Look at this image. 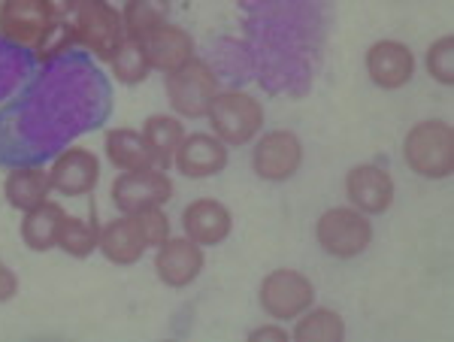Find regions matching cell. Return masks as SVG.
I'll return each instance as SVG.
<instances>
[{"mask_svg": "<svg viewBox=\"0 0 454 342\" xmlns=\"http://www.w3.org/2000/svg\"><path fill=\"white\" fill-rule=\"evenodd\" d=\"M49 191H52V176H49V170H43V167H19V170H12L4 182L6 203H10L12 209H21V213L46 203Z\"/></svg>", "mask_w": 454, "mask_h": 342, "instance_id": "ac0fdd59", "label": "cell"}, {"mask_svg": "<svg viewBox=\"0 0 454 342\" xmlns=\"http://www.w3.org/2000/svg\"><path fill=\"white\" fill-rule=\"evenodd\" d=\"M424 67H427L430 79H436L439 85L454 82V40L451 36H439L434 46L427 49Z\"/></svg>", "mask_w": 454, "mask_h": 342, "instance_id": "83f0119b", "label": "cell"}, {"mask_svg": "<svg viewBox=\"0 0 454 342\" xmlns=\"http://www.w3.org/2000/svg\"><path fill=\"white\" fill-rule=\"evenodd\" d=\"M109 70H113V76L119 79L121 85H140L145 76H149V58H145L140 40H124L119 49H115V55L109 58Z\"/></svg>", "mask_w": 454, "mask_h": 342, "instance_id": "d4e9b609", "label": "cell"}, {"mask_svg": "<svg viewBox=\"0 0 454 342\" xmlns=\"http://www.w3.org/2000/svg\"><path fill=\"white\" fill-rule=\"evenodd\" d=\"M49 19L36 0H4L0 4V36L16 46H34L49 27Z\"/></svg>", "mask_w": 454, "mask_h": 342, "instance_id": "2e32d148", "label": "cell"}, {"mask_svg": "<svg viewBox=\"0 0 454 342\" xmlns=\"http://www.w3.org/2000/svg\"><path fill=\"white\" fill-rule=\"evenodd\" d=\"M134 224H137V230H140L145 249H158L160 243L170 239V218H167V213L160 206H149V209L134 213Z\"/></svg>", "mask_w": 454, "mask_h": 342, "instance_id": "4316f807", "label": "cell"}, {"mask_svg": "<svg viewBox=\"0 0 454 342\" xmlns=\"http://www.w3.org/2000/svg\"><path fill=\"white\" fill-rule=\"evenodd\" d=\"M64 209L58 203L46 200L40 206L27 209L25 222H21V243L27 245L31 252H49L58 245V228L64 222Z\"/></svg>", "mask_w": 454, "mask_h": 342, "instance_id": "ffe728a7", "label": "cell"}, {"mask_svg": "<svg viewBox=\"0 0 454 342\" xmlns=\"http://www.w3.org/2000/svg\"><path fill=\"white\" fill-rule=\"evenodd\" d=\"M212 134L227 145H246L261 134L263 106L246 91H218L207 113Z\"/></svg>", "mask_w": 454, "mask_h": 342, "instance_id": "3957f363", "label": "cell"}, {"mask_svg": "<svg viewBox=\"0 0 454 342\" xmlns=\"http://www.w3.org/2000/svg\"><path fill=\"white\" fill-rule=\"evenodd\" d=\"M233 215L224 203L200 198L182 209V230L197 245H218L231 237Z\"/></svg>", "mask_w": 454, "mask_h": 342, "instance_id": "9a60e30c", "label": "cell"}, {"mask_svg": "<svg viewBox=\"0 0 454 342\" xmlns=\"http://www.w3.org/2000/svg\"><path fill=\"white\" fill-rule=\"evenodd\" d=\"M145 58H149V67L160 73H173L182 64H188L194 58V36L179 25L164 21L152 34H145L140 40Z\"/></svg>", "mask_w": 454, "mask_h": 342, "instance_id": "5bb4252c", "label": "cell"}, {"mask_svg": "<svg viewBox=\"0 0 454 342\" xmlns=\"http://www.w3.org/2000/svg\"><path fill=\"white\" fill-rule=\"evenodd\" d=\"M49 176H52V191H61L67 198H82V194H91L98 188L100 161L94 152L73 145V149L55 158V164L49 167Z\"/></svg>", "mask_w": 454, "mask_h": 342, "instance_id": "8fae6325", "label": "cell"}, {"mask_svg": "<svg viewBox=\"0 0 454 342\" xmlns=\"http://www.w3.org/2000/svg\"><path fill=\"white\" fill-rule=\"evenodd\" d=\"M248 339H252V342H258V339H279V342H285V339H291V333L285 330V327L267 324V327H254V330L248 333Z\"/></svg>", "mask_w": 454, "mask_h": 342, "instance_id": "4dcf8cb0", "label": "cell"}, {"mask_svg": "<svg viewBox=\"0 0 454 342\" xmlns=\"http://www.w3.org/2000/svg\"><path fill=\"white\" fill-rule=\"evenodd\" d=\"M98 239H100V228L85 218L76 215H64L61 228H58V245L64 254L70 258H88L94 249H98Z\"/></svg>", "mask_w": 454, "mask_h": 342, "instance_id": "cb8c5ba5", "label": "cell"}, {"mask_svg": "<svg viewBox=\"0 0 454 342\" xmlns=\"http://www.w3.org/2000/svg\"><path fill=\"white\" fill-rule=\"evenodd\" d=\"M403 161L424 179H449L454 173V130L445 121H421L403 140Z\"/></svg>", "mask_w": 454, "mask_h": 342, "instance_id": "6da1fadb", "label": "cell"}, {"mask_svg": "<svg viewBox=\"0 0 454 342\" xmlns=\"http://www.w3.org/2000/svg\"><path fill=\"white\" fill-rule=\"evenodd\" d=\"M367 76L372 85L385 91H397L412 82L415 76V55L400 40H379L367 52Z\"/></svg>", "mask_w": 454, "mask_h": 342, "instance_id": "30bf717a", "label": "cell"}, {"mask_svg": "<svg viewBox=\"0 0 454 342\" xmlns=\"http://www.w3.org/2000/svg\"><path fill=\"white\" fill-rule=\"evenodd\" d=\"M346 198L364 215H382L394 203V179L379 164H357L346 173Z\"/></svg>", "mask_w": 454, "mask_h": 342, "instance_id": "9c48e42d", "label": "cell"}, {"mask_svg": "<svg viewBox=\"0 0 454 342\" xmlns=\"http://www.w3.org/2000/svg\"><path fill=\"white\" fill-rule=\"evenodd\" d=\"M173 164L188 179H209L227 167V143L215 134H185L173 155Z\"/></svg>", "mask_w": 454, "mask_h": 342, "instance_id": "4fadbf2b", "label": "cell"}, {"mask_svg": "<svg viewBox=\"0 0 454 342\" xmlns=\"http://www.w3.org/2000/svg\"><path fill=\"white\" fill-rule=\"evenodd\" d=\"M315 243L331 258L348 260L370 249L372 243V224L370 215H364L355 206H333L315 222Z\"/></svg>", "mask_w": 454, "mask_h": 342, "instance_id": "7a4b0ae2", "label": "cell"}, {"mask_svg": "<svg viewBox=\"0 0 454 342\" xmlns=\"http://www.w3.org/2000/svg\"><path fill=\"white\" fill-rule=\"evenodd\" d=\"M43 6L49 19H67L70 12H76V4L79 0H36Z\"/></svg>", "mask_w": 454, "mask_h": 342, "instance_id": "f546056e", "label": "cell"}, {"mask_svg": "<svg viewBox=\"0 0 454 342\" xmlns=\"http://www.w3.org/2000/svg\"><path fill=\"white\" fill-rule=\"evenodd\" d=\"M19 294V276L0 260V303H10Z\"/></svg>", "mask_w": 454, "mask_h": 342, "instance_id": "f1b7e54d", "label": "cell"}, {"mask_svg": "<svg viewBox=\"0 0 454 342\" xmlns=\"http://www.w3.org/2000/svg\"><path fill=\"white\" fill-rule=\"evenodd\" d=\"M76 43V34H73V25L64 19H52L49 21V27L43 31L40 40L34 43V52L40 61H55V58H61L67 49Z\"/></svg>", "mask_w": 454, "mask_h": 342, "instance_id": "484cf974", "label": "cell"}, {"mask_svg": "<svg viewBox=\"0 0 454 342\" xmlns=\"http://www.w3.org/2000/svg\"><path fill=\"white\" fill-rule=\"evenodd\" d=\"M113 203L124 215H134L149 206H164L173 198V182L160 167H145V170L119 173L113 182Z\"/></svg>", "mask_w": 454, "mask_h": 342, "instance_id": "52a82bcc", "label": "cell"}, {"mask_svg": "<svg viewBox=\"0 0 454 342\" xmlns=\"http://www.w3.org/2000/svg\"><path fill=\"white\" fill-rule=\"evenodd\" d=\"M291 337L297 342H342L346 339V322L333 309H306L297 318Z\"/></svg>", "mask_w": 454, "mask_h": 342, "instance_id": "603a6c76", "label": "cell"}, {"mask_svg": "<svg viewBox=\"0 0 454 342\" xmlns=\"http://www.w3.org/2000/svg\"><path fill=\"white\" fill-rule=\"evenodd\" d=\"M303 164V143L291 130H267L252 149V170L267 182L291 179Z\"/></svg>", "mask_w": 454, "mask_h": 342, "instance_id": "ba28073f", "label": "cell"}, {"mask_svg": "<svg viewBox=\"0 0 454 342\" xmlns=\"http://www.w3.org/2000/svg\"><path fill=\"white\" fill-rule=\"evenodd\" d=\"M167 100L182 119H207L212 100L218 94V76L200 58H192L179 70L167 73Z\"/></svg>", "mask_w": 454, "mask_h": 342, "instance_id": "5b68a950", "label": "cell"}, {"mask_svg": "<svg viewBox=\"0 0 454 342\" xmlns=\"http://www.w3.org/2000/svg\"><path fill=\"white\" fill-rule=\"evenodd\" d=\"M203 245L192 243L188 237H170L167 243L158 245L155 254V273L164 285L170 288H185L192 285L197 276L203 273Z\"/></svg>", "mask_w": 454, "mask_h": 342, "instance_id": "7c38bea8", "label": "cell"}, {"mask_svg": "<svg viewBox=\"0 0 454 342\" xmlns=\"http://www.w3.org/2000/svg\"><path fill=\"white\" fill-rule=\"evenodd\" d=\"M73 34H76L79 46H85L100 61H109L115 55V49L128 40L121 10H115L109 0H79L76 19H73Z\"/></svg>", "mask_w": 454, "mask_h": 342, "instance_id": "277c9868", "label": "cell"}, {"mask_svg": "<svg viewBox=\"0 0 454 342\" xmlns=\"http://www.w3.org/2000/svg\"><path fill=\"white\" fill-rule=\"evenodd\" d=\"M258 303L273 322H291L315 303V285L300 270L282 267V270H273L261 282Z\"/></svg>", "mask_w": 454, "mask_h": 342, "instance_id": "8992f818", "label": "cell"}, {"mask_svg": "<svg viewBox=\"0 0 454 342\" xmlns=\"http://www.w3.org/2000/svg\"><path fill=\"white\" fill-rule=\"evenodd\" d=\"M143 136L149 143V152L155 158V167L167 170L173 164V155L179 143L185 140V125L176 115H152L143 125Z\"/></svg>", "mask_w": 454, "mask_h": 342, "instance_id": "44dd1931", "label": "cell"}, {"mask_svg": "<svg viewBox=\"0 0 454 342\" xmlns=\"http://www.w3.org/2000/svg\"><path fill=\"white\" fill-rule=\"evenodd\" d=\"M106 158H109V164L121 173L155 167V158H152L143 130H130V128L109 130L106 134Z\"/></svg>", "mask_w": 454, "mask_h": 342, "instance_id": "d6986e66", "label": "cell"}, {"mask_svg": "<svg viewBox=\"0 0 454 342\" xmlns=\"http://www.w3.org/2000/svg\"><path fill=\"white\" fill-rule=\"evenodd\" d=\"M128 40H143L164 21H170V0H124L121 10Z\"/></svg>", "mask_w": 454, "mask_h": 342, "instance_id": "7402d4cb", "label": "cell"}, {"mask_svg": "<svg viewBox=\"0 0 454 342\" xmlns=\"http://www.w3.org/2000/svg\"><path fill=\"white\" fill-rule=\"evenodd\" d=\"M98 249L106 260H113V264H119V267L137 264L145 252V243L134 224V215H121V218H115V222L104 224V228H100Z\"/></svg>", "mask_w": 454, "mask_h": 342, "instance_id": "e0dca14e", "label": "cell"}]
</instances>
